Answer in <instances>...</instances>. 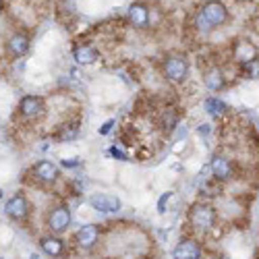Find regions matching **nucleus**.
<instances>
[{
	"mask_svg": "<svg viewBox=\"0 0 259 259\" xmlns=\"http://www.w3.org/2000/svg\"><path fill=\"white\" fill-rule=\"evenodd\" d=\"M228 19V11L220 0H209V3L201 9V15L197 17V27L203 31H209L213 27H220L224 21Z\"/></svg>",
	"mask_w": 259,
	"mask_h": 259,
	"instance_id": "nucleus-1",
	"label": "nucleus"
},
{
	"mask_svg": "<svg viewBox=\"0 0 259 259\" xmlns=\"http://www.w3.org/2000/svg\"><path fill=\"white\" fill-rule=\"evenodd\" d=\"M213 220H215V213H213V209L209 205L199 203V205H195L191 209V222H193V226H195V228L209 230L213 226Z\"/></svg>",
	"mask_w": 259,
	"mask_h": 259,
	"instance_id": "nucleus-2",
	"label": "nucleus"
},
{
	"mask_svg": "<svg viewBox=\"0 0 259 259\" xmlns=\"http://www.w3.org/2000/svg\"><path fill=\"white\" fill-rule=\"evenodd\" d=\"M164 73L170 81H183L189 73V64L185 58L181 56H170L166 62H164Z\"/></svg>",
	"mask_w": 259,
	"mask_h": 259,
	"instance_id": "nucleus-3",
	"label": "nucleus"
},
{
	"mask_svg": "<svg viewBox=\"0 0 259 259\" xmlns=\"http://www.w3.org/2000/svg\"><path fill=\"white\" fill-rule=\"evenodd\" d=\"M90 203L94 209L104 211V213H110V211H118L120 209V201L114 195H108V193H98V195L90 197Z\"/></svg>",
	"mask_w": 259,
	"mask_h": 259,
	"instance_id": "nucleus-4",
	"label": "nucleus"
},
{
	"mask_svg": "<svg viewBox=\"0 0 259 259\" xmlns=\"http://www.w3.org/2000/svg\"><path fill=\"white\" fill-rule=\"evenodd\" d=\"M69 224H71V211H69V207H64V205L56 207V209L50 213V218H48V226H50V230H54V232L67 230Z\"/></svg>",
	"mask_w": 259,
	"mask_h": 259,
	"instance_id": "nucleus-5",
	"label": "nucleus"
},
{
	"mask_svg": "<svg viewBox=\"0 0 259 259\" xmlns=\"http://www.w3.org/2000/svg\"><path fill=\"white\" fill-rule=\"evenodd\" d=\"M5 211H7L9 218H13V220H23L27 215V211H29V205H27L23 195H15V197H11L7 201Z\"/></svg>",
	"mask_w": 259,
	"mask_h": 259,
	"instance_id": "nucleus-6",
	"label": "nucleus"
},
{
	"mask_svg": "<svg viewBox=\"0 0 259 259\" xmlns=\"http://www.w3.org/2000/svg\"><path fill=\"white\" fill-rule=\"evenodd\" d=\"M41 110H44V102H41V98H37V96H25L19 102V112L27 118L39 116Z\"/></svg>",
	"mask_w": 259,
	"mask_h": 259,
	"instance_id": "nucleus-7",
	"label": "nucleus"
},
{
	"mask_svg": "<svg viewBox=\"0 0 259 259\" xmlns=\"http://www.w3.org/2000/svg\"><path fill=\"white\" fill-rule=\"evenodd\" d=\"M33 175L41 183H54L58 179V166L48 162V160H41V162H37L33 166Z\"/></svg>",
	"mask_w": 259,
	"mask_h": 259,
	"instance_id": "nucleus-8",
	"label": "nucleus"
},
{
	"mask_svg": "<svg viewBox=\"0 0 259 259\" xmlns=\"http://www.w3.org/2000/svg\"><path fill=\"white\" fill-rule=\"evenodd\" d=\"M98 234H100L98 226H96V224H88V226H83V228L77 232L75 241H77V245H79L81 249H92V247L98 243Z\"/></svg>",
	"mask_w": 259,
	"mask_h": 259,
	"instance_id": "nucleus-9",
	"label": "nucleus"
},
{
	"mask_svg": "<svg viewBox=\"0 0 259 259\" xmlns=\"http://www.w3.org/2000/svg\"><path fill=\"white\" fill-rule=\"evenodd\" d=\"M9 52L13 56H23L27 50H29V37L25 33H15L11 39H9V44H7Z\"/></svg>",
	"mask_w": 259,
	"mask_h": 259,
	"instance_id": "nucleus-10",
	"label": "nucleus"
},
{
	"mask_svg": "<svg viewBox=\"0 0 259 259\" xmlns=\"http://www.w3.org/2000/svg\"><path fill=\"white\" fill-rule=\"evenodd\" d=\"M128 19H131V23L135 25V27H147V23H149V11H147V7H143V5H133L131 9H128Z\"/></svg>",
	"mask_w": 259,
	"mask_h": 259,
	"instance_id": "nucleus-11",
	"label": "nucleus"
},
{
	"mask_svg": "<svg viewBox=\"0 0 259 259\" xmlns=\"http://www.w3.org/2000/svg\"><path fill=\"white\" fill-rule=\"evenodd\" d=\"M199 247L193 241H183L175 249V259H199Z\"/></svg>",
	"mask_w": 259,
	"mask_h": 259,
	"instance_id": "nucleus-12",
	"label": "nucleus"
},
{
	"mask_svg": "<svg viewBox=\"0 0 259 259\" xmlns=\"http://www.w3.org/2000/svg\"><path fill=\"white\" fill-rule=\"evenodd\" d=\"M211 170H213V175L218 177L220 181H226V179H230V175H232L230 162H228L226 158H222V156H215V158L211 160Z\"/></svg>",
	"mask_w": 259,
	"mask_h": 259,
	"instance_id": "nucleus-13",
	"label": "nucleus"
},
{
	"mask_svg": "<svg viewBox=\"0 0 259 259\" xmlns=\"http://www.w3.org/2000/svg\"><path fill=\"white\" fill-rule=\"evenodd\" d=\"M73 58H75L79 64H92V62L98 60V52H96V48H92V46H79V48H75Z\"/></svg>",
	"mask_w": 259,
	"mask_h": 259,
	"instance_id": "nucleus-14",
	"label": "nucleus"
},
{
	"mask_svg": "<svg viewBox=\"0 0 259 259\" xmlns=\"http://www.w3.org/2000/svg\"><path fill=\"white\" fill-rule=\"evenodd\" d=\"M39 245H41V249H44V253H48L50 257H58L64 249V243L60 239H56V236H44Z\"/></svg>",
	"mask_w": 259,
	"mask_h": 259,
	"instance_id": "nucleus-15",
	"label": "nucleus"
},
{
	"mask_svg": "<svg viewBox=\"0 0 259 259\" xmlns=\"http://www.w3.org/2000/svg\"><path fill=\"white\" fill-rule=\"evenodd\" d=\"M205 85L211 90V92H220L224 85H226V81H224V75H222V71L220 69H211L207 75H205Z\"/></svg>",
	"mask_w": 259,
	"mask_h": 259,
	"instance_id": "nucleus-16",
	"label": "nucleus"
},
{
	"mask_svg": "<svg viewBox=\"0 0 259 259\" xmlns=\"http://www.w3.org/2000/svg\"><path fill=\"white\" fill-rule=\"evenodd\" d=\"M205 110H207L211 116H222V114L228 110V106H226L222 100H218V98H207V100H205Z\"/></svg>",
	"mask_w": 259,
	"mask_h": 259,
	"instance_id": "nucleus-17",
	"label": "nucleus"
},
{
	"mask_svg": "<svg viewBox=\"0 0 259 259\" xmlns=\"http://www.w3.org/2000/svg\"><path fill=\"white\" fill-rule=\"evenodd\" d=\"M243 73L247 79H259V58H249L243 62Z\"/></svg>",
	"mask_w": 259,
	"mask_h": 259,
	"instance_id": "nucleus-18",
	"label": "nucleus"
},
{
	"mask_svg": "<svg viewBox=\"0 0 259 259\" xmlns=\"http://www.w3.org/2000/svg\"><path fill=\"white\" fill-rule=\"evenodd\" d=\"M112 126H114V120H108V122L100 128V133H102V135H108V133H110V128H112Z\"/></svg>",
	"mask_w": 259,
	"mask_h": 259,
	"instance_id": "nucleus-19",
	"label": "nucleus"
},
{
	"mask_svg": "<svg viewBox=\"0 0 259 259\" xmlns=\"http://www.w3.org/2000/svg\"><path fill=\"white\" fill-rule=\"evenodd\" d=\"M110 154H112L114 158H120V160H126V156H124V154L120 152V149H116V147H112V149H110Z\"/></svg>",
	"mask_w": 259,
	"mask_h": 259,
	"instance_id": "nucleus-20",
	"label": "nucleus"
},
{
	"mask_svg": "<svg viewBox=\"0 0 259 259\" xmlns=\"http://www.w3.org/2000/svg\"><path fill=\"white\" fill-rule=\"evenodd\" d=\"M168 199H170V193H166V195L160 199V211H164V203H166Z\"/></svg>",
	"mask_w": 259,
	"mask_h": 259,
	"instance_id": "nucleus-21",
	"label": "nucleus"
},
{
	"mask_svg": "<svg viewBox=\"0 0 259 259\" xmlns=\"http://www.w3.org/2000/svg\"><path fill=\"white\" fill-rule=\"evenodd\" d=\"M29 259H37V257H35V255H31V257H29Z\"/></svg>",
	"mask_w": 259,
	"mask_h": 259,
	"instance_id": "nucleus-22",
	"label": "nucleus"
},
{
	"mask_svg": "<svg viewBox=\"0 0 259 259\" xmlns=\"http://www.w3.org/2000/svg\"><path fill=\"white\" fill-rule=\"evenodd\" d=\"M0 199H3V191H0Z\"/></svg>",
	"mask_w": 259,
	"mask_h": 259,
	"instance_id": "nucleus-23",
	"label": "nucleus"
},
{
	"mask_svg": "<svg viewBox=\"0 0 259 259\" xmlns=\"http://www.w3.org/2000/svg\"><path fill=\"white\" fill-rule=\"evenodd\" d=\"M222 259H228V257H222Z\"/></svg>",
	"mask_w": 259,
	"mask_h": 259,
	"instance_id": "nucleus-24",
	"label": "nucleus"
},
{
	"mask_svg": "<svg viewBox=\"0 0 259 259\" xmlns=\"http://www.w3.org/2000/svg\"><path fill=\"white\" fill-rule=\"evenodd\" d=\"M0 9H3V5H0Z\"/></svg>",
	"mask_w": 259,
	"mask_h": 259,
	"instance_id": "nucleus-25",
	"label": "nucleus"
}]
</instances>
